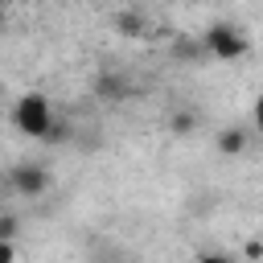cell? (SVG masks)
Segmentation results:
<instances>
[{"mask_svg":"<svg viewBox=\"0 0 263 263\" xmlns=\"http://www.w3.org/2000/svg\"><path fill=\"white\" fill-rule=\"evenodd\" d=\"M0 263H16V247L12 242H0Z\"/></svg>","mask_w":263,"mask_h":263,"instance_id":"cell-11","label":"cell"},{"mask_svg":"<svg viewBox=\"0 0 263 263\" xmlns=\"http://www.w3.org/2000/svg\"><path fill=\"white\" fill-rule=\"evenodd\" d=\"M201 49H205L210 58H218V62H238V58H247L251 37H247L238 25H230V21H214V25L205 29V37H201Z\"/></svg>","mask_w":263,"mask_h":263,"instance_id":"cell-1","label":"cell"},{"mask_svg":"<svg viewBox=\"0 0 263 263\" xmlns=\"http://www.w3.org/2000/svg\"><path fill=\"white\" fill-rule=\"evenodd\" d=\"M21 234V218L16 214H0V242H12Z\"/></svg>","mask_w":263,"mask_h":263,"instance_id":"cell-8","label":"cell"},{"mask_svg":"<svg viewBox=\"0 0 263 263\" xmlns=\"http://www.w3.org/2000/svg\"><path fill=\"white\" fill-rule=\"evenodd\" d=\"M12 123H16V132H21V136L41 140V136L49 132V123H53V107H49V99H45L41 90L21 95V99H16V107H12Z\"/></svg>","mask_w":263,"mask_h":263,"instance_id":"cell-2","label":"cell"},{"mask_svg":"<svg viewBox=\"0 0 263 263\" xmlns=\"http://www.w3.org/2000/svg\"><path fill=\"white\" fill-rule=\"evenodd\" d=\"M193 263H234L230 255H222V251H205V255H197Z\"/></svg>","mask_w":263,"mask_h":263,"instance_id":"cell-9","label":"cell"},{"mask_svg":"<svg viewBox=\"0 0 263 263\" xmlns=\"http://www.w3.org/2000/svg\"><path fill=\"white\" fill-rule=\"evenodd\" d=\"M8 185H12L16 197H41L49 189V168L45 164H33V160H21V164H12Z\"/></svg>","mask_w":263,"mask_h":263,"instance_id":"cell-3","label":"cell"},{"mask_svg":"<svg viewBox=\"0 0 263 263\" xmlns=\"http://www.w3.org/2000/svg\"><path fill=\"white\" fill-rule=\"evenodd\" d=\"M115 29L127 33V37H144L148 21H144V12H136V8H119V12H115Z\"/></svg>","mask_w":263,"mask_h":263,"instance_id":"cell-5","label":"cell"},{"mask_svg":"<svg viewBox=\"0 0 263 263\" xmlns=\"http://www.w3.org/2000/svg\"><path fill=\"white\" fill-rule=\"evenodd\" d=\"M247 148V132L242 127H226L222 136H218V152H226V156H238Z\"/></svg>","mask_w":263,"mask_h":263,"instance_id":"cell-6","label":"cell"},{"mask_svg":"<svg viewBox=\"0 0 263 263\" xmlns=\"http://www.w3.org/2000/svg\"><path fill=\"white\" fill-rule=\"evenodd\" d=\"M259 255H263V247H259V238H251L247 242V263H259Z\"/></svg>","mask_w":263,"mask_h":263,"instance_id":"cell-10","label":"cell"},{"mask_svg":"<svg viewBox=\"0 0 263 263\" xmlns=\"http://www.w3.org/2000/svg\"><path fill=\"white\" fill-rule=\"evenodd\" d=\"M95 95H99V99L119 103V99L127 95V78H123V74H115V70H103V74L95 78Z\"/></svg>","mask_w":263,"mask_h":263,"instance_id":"cell-4","label":"cell"},{"mask_svg":"<svg viewBox=\"0 0 263 263\" xmlns=\"http://www.w3.org/2000/svg\"><path fill=\"white\" fill-rule=\"evenodd\" d=\"M168 132H173V136H189V132H197V115H193V111H177V115L168 119Z\"/></svg>","mask_w":263,"mask_h":263,"instance_id":"cell-7","label":"cell"},{"mask_svg":"<svg viewBox=\"0 0 263 263\" xmlns=\"http://www.w3.org/2000/svg\"><path fill=\"white\" fill-rule=\"evenodd\" d=\"M4 21H8V16H4V8H0V29H4Z\"/></svg>","mask_w":263,"mask_h":263,"instance_id":"cell-12","label":"cell"}]
</instances>
